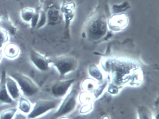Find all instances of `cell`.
<instances>
[{
	"instance_id": "7a4b0ae2",
	"label": "cell",
	"mask_w": 159,
	"mask_h": 119,
	"mask_svg": "<svg viewBox=\"0 0 159 119\" xmlns=\"http://www.w3.org/2000/svg\"><path fill=\"white\" fill-rule=\"evenodd\" d=\"M78 91L71 90L66 95L62 102H60L57 110L54 113V119H57L66 116L72 112L76 108L77 104Z\"/></svg>"
},
{
	"instance_id": "277c9868",
	"label": "cell",
	"mask_w": 159,
	"mask_h": 119,
	"mask_svg": "<svg viewBox=\"0 0 159 119\" xmlns=\"http://www.w3.org/2000/svg\"><path fill=\"white\" fill-rule=\"evenodd\" d=\"M52 64L55 67L61 77L73 71L77 67V60L69 56L56 58L52 60Z\"/></svg>"
},
{
	"instance_id": "ffe728a7",
	"label": "cell",
	"mask_w": 159,
	"mask_h": 119,
	"mask_svg": "<svg viewBox=\"0 0 159 119\" xmlns=\"http://www.w3.org/2000/svg\"><path fill=\"white\" fill-rule=\"evenodd\" d=\"M92 105L91 104H86V105L84 106L81 110L82 112H86L90 111L92 109Z\"/></svg>"
},
{
	"instance_id": "30bf717a",
	"label": "cell",
	"mask_w": 159,
	"mask_h": 119,
	"mask_svg": "<svg viewBox=\"0 0 159 119\" xmlns=\"http://www.w3.org/2000/svg\"><path fill=\"white\" fill-rule=\"evenodd\" d=\"M4 53L8 58L14 59L18 56L20 54V49L17 44L9 43L4 46Z\"/></svg>"
},
{
	"instance_id": "9c48e42d",
	"label": "cell",
	"mask_w": 159,
	"mask_h": 119,
	"mask_svg": "<svg viewBox=\"0 0 159 119\" xmlns=\"http://www.w3.org/2000/svg\"><path fill=\"white\" fill-rule=\"evenodd\" d=\"M6 85L11 98L13 100L19 98L20 96V88L16 81L11 76H6Z\"/></svg>"
},
{
	"instance_id": "44dd1931",
	"label": "cell",
	"mask_w": 159,
	"mask_h": 119,
	"mask_svg": "<svg viewBox=\"0 0 159 119\" xmlns=\"http://www.w3.org/2000/svg\"><path fill=\"white\" fill-rule=\"evenodd\" d=\"M27 116L22 113H17L15 114L13 119H27Z\"/></svg>"
},
{
	"instance_id": "e0dca14e",
	"label": "cell",
	"mask_w": 159,
	"mask_h": 119,
	"mask_svg": "<svg viewBox=\"0 0 159 119\" xmlns=\"http://www.w3.org/2000/svg\"><path fill=\"white\" fill-rule=\"evenodd\" d=\"M96 84L95 82L93 80H87L84 81L83 86L85 90L87 91H92L95 89Z\"/></svg>"
},
{
	"instance_id": "7c38bea8",
	"label": "cell",
	"mask_w": 159,
	"mask_h": 119,
	"mask_svg": "<svg viewBox=\"0 0 159 119\" xmlns=\"http://www.w3.org/2000/svg\"><path fill=\"white\" fill-rule=\"evenodd\" d=\"M35 10L30 7H26L21 12V17L22 20L25 22L30 23L35 13Z\"/></svg>"
},
{
	"instance_id": "d6986e66",
	"label": "cell",
	"mask_w": 159,
	"mask_h": 119,
	"mask_svg": "<svg viewBox=\"0 0 159 119\" xmlns=\"http://www.w3.org/2000/svg\"><path fill=\"white\" fill-rule=\"evenodd\" d=\"M39 13V22H38V25L37 26V28H40L43 27L45 25L46 20H47V17H46V15L45 12L42 10H40Z\"/></svg>"
},
{
	"instance_id": "2e32d148",
	"label": "cell",
	"mask_w": 159,
	"mask_h": 119,
	"mask_svg": "<svg viewBox=\"0 0 159 119\" xmlns=\"http://www.w3.org/2000/svg\"><path fill=\"white\" fill-rule=\"evenodd\" d=\"M9 32L0 27V48L3 46L9 40Z\"/></svg>"
},
{
	"instance_id": "7402d4cb",
	"label": "cell",
	"mask_w": 159,
	"mask_h": 119,
	"mask_svg": "<svg viewBox=\"0 0 159 119\" xmlns=\"http://www.w3.org/2000/svg\"><path fill=\"white\" fill-rule=\"evenodd\" d=\"M57 119H69L68 118H67L66 116L64 117H60V118H58Z\"/></svg>"
},
{
	"instance_id": "52a82bcc",
	"label": "cell",
	"mask_w": 159,
	"mask_h": 119,
	"mask_svg": "<svg viewBox=\"0 0 159 119\" xmlns=\"http://www.w3.org/2000/svg\"><path fill=\"white\" fill-rule=\"evenodd\" d=\"M128 23L127 16L125 14H120L112 16L109 20L108 24L110 29L115 31H118L124 29Z\"/></svg>"
},
{
	"instance_id": "ba28073f",
	"label": "cell",
	"mask_w": 159,
	"mask_h": 119,
	"mask_svg": "<svg viewBox=\"0 0 159 119\" xmlns=\"http://www.w3.org/2000/svg\"><path fill=\"white\" fill-rule=\"evenodd\" d=\"M6 72L3 70L2 72L0 79V102L4 104H11L13 99L11 98L8 93L6 85Z\"/></svg>"
},
{
	"instance_id": "8992f818",
	"label": "cell",
	"mask_w": 159,
	"mask_h": 119,
	"mask_svg": "<svg viewBox=\"0 0 159 119\" xmlns=\"http://www.w3.org/2000/svg\"><path fill=\"white\" fill-rule=\"evenodd\" d=\"M30 60L34 66L42 72H46L49 70L52 64V60L48 58L34 49L30 51Z\"/></svg>"
},
{
	"instance_id": "ac0fdd59",
	"label": "cell",
	"mask_w": 159,
	"mask_h": 119,
	"mask_svg": "<svg viewBox=\"0 0 159 119\" xmlns=\"http://www.w3.org/2000/svg\"><path fill=\"white\" fill-rule=\"evenodd\" d=\"M99 70L96 68V67H93L91 68V69H90V75L98 80L101 81L103 79V76H102V73L99 71Z\"/></svg>"
},
{
	"instance_id": "6da1fadb",
	"label": "cell",
	"mask_w": 159,
	"mask_h": 119,
	"mask_svg": "<svg viewBox=\"0 0 159 119\" xmlns=\"http://www.w3.org/2000/svg\"><path fill=\"white\" fill-rule=\"evenodd\" d=\"M18 84L20 90L26 96L31 97L37 95L39 87L28 76L18 72H13L10 74Z\"/></svg>"
},
{
	"instance_id": "4fadbf2b",
	"label": "cell",
	"mask_w": 159,
	"mask_h": 119,
	"mask_svg": "<svg viewBox=\"0 0 159 119\" xmlns=\"http://www.w3.org/2000/svg\"><path fill=\"white\" fill-rule=\"evenodd\" d=\"M0 27L3 28L10 32L11 34H15L16 31V27L11 23V21L0 17Z\"/></svg>"
},
{
	"instance_id": "603a6c76",
	"label": "cell",
	"mask_w": 159,
	"mask_h": 119,
	"mask_svg": "<svg viewBox=\"0 0 159 119\" xmlns=\"http://www.w3.org/2000/svg\"><path fill=\"white\" fill-rule=\"evenodd\" d=\"M2 58V53H0V61L1 60Z\"/></svg>"
},
{
	"instance_id": "3957f363",
	"label": "cell",
	"mask_w": 159,
	"mask_h": 119,
	"mask_svg": "<svg viewBox=\"0 0 159 119\" xmlns=\"http://www.w3.org/2000/svg\"><path fill=\"white\" fill-rule=\"evenodd\" d=\"M61 101L54 100H38L35 102L31 111L28 114V119H35L54 109L58 108Z\"/></svg>"
},
{
	"instance_id": "8fae6325",
	"label": "cell",
	"mask_w": 159,
	"mask_h": 119,
	"mask_svg": "<svg viewBox=\"0 0 159 119\" xmlns=\"http://www.w3.org/2000/svg\"><path fill=\"white\" fill-rule=\"evenodd\" d=\"M138 119H153L152 113L146 106H140L137 108Z\"/></svg>"
},
{
	"instance_id": "5b68a950",
	"label": "cell",
	"mask_w": 159,
	"mask_h": 119,
	"mask_svg": "<svg viewBox=\"0 0 159 119\" xmlns=\"http://www.w3.org/2000/svg\"><path fill=\"white\" fill-rule=\"evenodd\" d=\"M75 80V79H71L56 82L51 87V94L57 98L66 96Z\"/></svg>"
},
{
	"instance_id": "9a60e30c",
	"label": "cell",
	"mask_w": 159,
	"mask_h": 119,
	"mask_svg": "<svg viewBox=\"0 0 159 119\" xmlns=\"http://www.w3.org/2000/svg\"><path fill=\"white\" fill-rule=\"evenodd\" d=\"M17 111L16 108H11L5 110L0 114V119H13Z\"/></svg>"
},
{
	"instance_id": "5bb4252c",
	"label": "cell",
	"mask_w": 159,
	"mask_h": 119,
	"mask_svg": "<svg viewBox=\"0 0 159 119\" xmlns=\"http://www.w3.org/2000/svg\"><path fill=\"white\" fill-rule=\"evenodd\" d=\"M18 108L23 113L28 114L32 109L31 103L26 99L21 98L19 100Z\"/></svg>"
}]
</instances>
